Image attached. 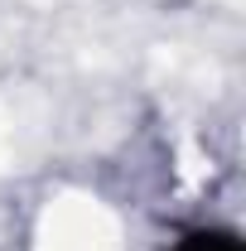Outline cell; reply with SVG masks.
Returning <instances> with one entry per match:
<instances>
[{"label":"cell","instance_id":"obj_1","mask_svg":"<svg viewBox=\"0 0 246 251\" xmlns=\"http://www.w3.org/2000/svg\"><path fill=\"white\" fill-rule=\"evenodd\" d=\"M169 251H242V242L232 232H217V227H198V232H184Z\"/></svg>","mask_w":246,"mask_h":251}]
</instances>
